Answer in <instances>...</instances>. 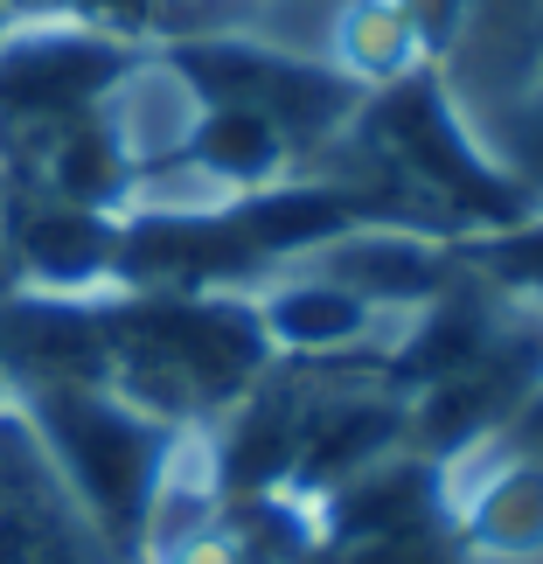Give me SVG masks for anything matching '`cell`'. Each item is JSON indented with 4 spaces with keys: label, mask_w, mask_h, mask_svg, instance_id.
I'll return each mask as SVG.
<instances>
[{
    "label": "cell",
    "mask_w": 543,
    "mask_h": 564,
    "mask_svg": "<svg viewBox=\"0 0 543 564\" xmlns=\"http://www.w3.org/2000/svg\"><path fill=\"white\" fill-rule=\"evenodd\" d=\"M105 383L161 425H209L272 370L251 293H98Z\"/></svg>",
    "instance_id": "1"
},
{
    "label": "cell",
    "mask_w": 543,
    "mask_h": 564,
    "mask_svg": "<svg viewBox=\"0 0 543 564\" xmlns=\"http://www.w3.org/2000/svg\"><path fill=\"white\" fill-rule=\"evenodd\" d=\"M8 398L29 419L35 446L50 453L56 481L98 523V536L119 557H140L146 516H154L182 425H161L154 411L119 398L112 383H29V390H8Z\"/></svg>",
    "instance_id": "2"
},
{
    "label": "cell",
    "mask_w": 543,
    "mask_h": 564,
    "mask_svg": "<svg viewBox=\"0 0 543 564\" xmlns=\"http://www.w3.org/2000/svg\"><path fill=\"white\" fill-rule=\"evenodd\" d=\"M154 50H167V63L195 84L203 105H251V112H265L293 140L300 167L335 154V140L356 126L362 98H369L314 50H286V42H265L251 29L175 35V42H154Z\"/></svg>",
    "instance_id": "3"
},
{
    "label": "cell",
    "mask_w": 543,
    "mask_h": 564,
    "mask_svg": "<svg viewBox=\"0 0 543 564\" xmlns=\"http://www.w3.org/2000/svg\"><path fill=\"white\" fill-rule=\"evenodd\" d=\"M140 50L146 42L77 14H21L14 35L0 42V154L98 112Z\"/></svg>",
    "instance_id": "4"
},
{
    "label": "cell",
    "mask_w": 543,
    "mask_h": 564,
    "mask_svg": "<svg viewBox=\"0 0 543 564\" xmlns=\"http://www.w3.org/2000/svg\"><path fill=\"white\" fill-rule=\"evenodd\" d=\"M119 286V209H84L0 175V293L98 300Z\"/></svg>",
    "instance_id": "5"
},
{
    "label": "cell",
    "mask_w": 543,
    "mask_h": 564,
    "mask_svg": "<svg viewBox=\"0 0 543 564\" xmlns=\"http://www.w3.org/2000/svg\"><path fill=\"white\" fill-rule=\"evenodd\" d=\"M0 564H126L56 481L14 398L0 404Z\"/></svg>",
    "instance_id": "6"
},
{
    "label": "cell",
    "mask_w": 543,
    "mask_h": 564,
    "mask_svg": "<svg viewBox=\"0 0 543 564\" xmlns=\"http://www.w3.org/2000/svg\"><path fill=\"white\" fill-rule=\"evenodd\" d=\"M446 523L467 557L536 564L543 557V460L502 440L446 460Z\"/></svg>",
    "instance_id": "7"
},
{
    "label": "cell",
    "mask_w": 543,
    "mask_h": 564,
    "mask_svg": "<svg viewBox=\"0 0 543 564\" xmlns=\"http://www.w3.org/2000/svg\"><path fill=\"white\" fill-rule=\"evenodd\" d=\"M258 328H265V349L279 362H328V356H356L369 341L390 349V314L369 307L356 286L328 279L321 265H279L251 286Z\"/></svg>",
    "instance_id": "8"
},
{
    "label": "cell",
    "mask_w": 543,
    "mask_h": 564,
    "mask_svg": "<svg viewBox=\"0 0 543 564\" xmlns=\"http://www.w3.org/2000/svg\"><path fill=\"white\" fill-rule=\"evenodd\" d=\"M321 63H335L356 91H390V84L432 70V50L404 0H328V14H321Z\"/></svg>",
    "instance_id": "9"
},
{
    "label": "cell",
    "mask_w": 543,
    "mask_h": 564,
    "mask_svg": "<svg viewBox=\"0 0 543 564\" xmlns=\"http://www.w3.org/2000/svg\"><path fill=\"white\" fill-rule=\"evenodd\" d=\"M182 161L216 195H251V188H272V182L300 175L293 140L279 133L265 112H251V105H203L195 126H188Z\"/></svg>",
    "instance_id": "10"
},
{
    "label": "cell",
    "mask_w": 543,
    "mask_h": 564,
    "mask_svg": "<svg viewBox=\"0 0 543 564\" xmlns=\"http://www.w3.org/2000/svg\"><path fill=\"white\" fill-rule=\"evenodd\" d=\"M460 536H453L446 516H425V523L383 530V536H356V544H335V564H460Z\"/></svg>",
    "instance_id": "11"
},
{
    "label": "cell",
    "mask_w": 543,
    "mask_h": 564,
    "mask_svg": "<svg viewBox=\"0 0 543 564\" xmlns=\"http://www.w3.org/2000/svg\"><path fill=\"white\" fill-rule=\"evenodd\" d=\"M495 440L515 446V453H530V460H543V383L530 390L523 404H515V419H509L502 432H495Z\"/></svg>",
    "instance_id": "12"
},
{
    "label": "cell",
    "mask_w": 543,
    "mask_h": 564,
    "mask_svg": "<svg viewBox=\"0 0 543 564\" xmlns=\"http://www.w3.org/2000/svg\"><path fill=\"white\" fill-rule=\"evenodd\" d=\"M14 21H21V8H14V0H0V42L14 35Z\"/></svg>",
    "instance_id": "13"
},
{
    "label": "cell",
    "mask_w": 543,
    "mask_h": 564,
    "mask_svg": "<svg viewBox=\"0 0 543 564\" xmlns=\"http://www.w3.org/2000/svg\"><path fill=\"white\" fill-rule=\"evenodd\" d=\"M0 404H8V370H0Z\"/></svg>",
    "instance_id": "14"
}]
</instances>
